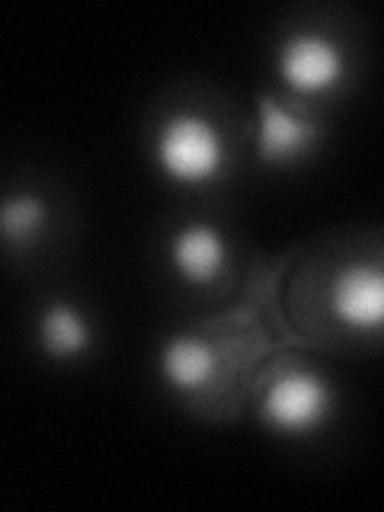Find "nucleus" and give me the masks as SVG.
I'll list each match as a JSON object with an SVG mask.
<instances>
[{"mask_svg":"<svg viewBox=\"0 0 384 512\" xmlns=\"http://www.w3.org/2000/svg\"><path fill=\"white\" fill-rule=\"evenodd\" d=\"M154 164L183 189L212 186L228 170V141L221 125L196 109H180L157 125Z\"/></svg>","mask_w":384,"mask_h":512,"instance_id":"1","label":"nucleus"},{"mask_svg":"<svg viewBox=\"0 0 384 512\" xmlns=\"http://www.w3.org/2000/svg\"><path fill=\"white\" fill-rule=\"evenodd\" d=\"M336 407V391L327 378L304 368H288L272 378L260 397V420L279 436H311Z\"/></svg>","mask_w":384,"mask_h":512,"instance_id":"2","label":"nucleus"},{"mask_svg":"<svg viewBox=\"0 0 384 512\" xmlns=\"http://www.w3.org/2000/svg\"><path fill=\"white\" fill-rule=\"evenodd\" d=\"M346 71L349 61L343 45L317 29L288 32L276 52V74L295 96H324L343 84Z\"/></svg>","mask_w":384,"mask_h":512,"instance_id":"3","label":"nucleus"},{"mask_svg":"<svg viewBox=\"0 0 384 512\" xmlns=\"http://www.w3.org/2000/svg\"><path fill=\"white\" fill-rule=\"evenodd\" d=\"M324 128L311 116H304L295 106L276 100L272 93H263L256 103V132L253 151L263 167H288L298 164L320 144Z\"/></svg>","mask_w":384,"mask_h":512,"instance_id":"4","label":"nucleus"},{"mask_svg":"<svg viewBox=\"0 0 384 512\" xmlns=\"http://www.w3.org/2000/svg\"><path fill=\"white\" fill-rule=\"evenodd\" d=\"M167 263L170 269L192 288L215 285L231 263V247L215 224L192 221L173 231L167 240Z\"/></svg>","mask_w":384,"mask_h":512,"instance_id":"5","label":"nucleus"},{"mask_svg":"<svg viewBox=\"0 0 384 512\" xmlns=\"http://www.w3.org/2000/svg\"><path fill=\"white\" fill-rule=\"evenodd\" d=\"M330 314L349 330L375 333L384 317V276L378 263H349L330 285Z\"/></svg>","mask_w":384,"mask_h":512,"instance_id":"6","label":"nucleus"},{"mask_svg":"<svg viewBox=\"0 0 384 512\" xmlns=\"http://www.w3.org/2000/svg\"><path fill=\"white\" fill-rule=\"evenodd\" d=\"M160 378H164L176 394L192 397L208 391L221 375V352L196 333H176L160 346L157 356Z\"/></svg>","mask_w":384,"mask_h":512,"instance_id":"7","label":"nucleus"},{"mask_svg":"<svg viewBox=\"0 0 384 512\" xmlns=\"http://www.w3.org/2000/svg\"><path fill=\"white\" fill-rule=\"evenodd\" d=\"M36 336H39L42 352L55 362L80 359V356H87L93 346L90 320L71 301H48L39 314Z\"/></svg>","mask_w":384,"mask_h":512,"instance_id":"8","label":"nucleus"},{"mask_svg":"<svg viewBox=\"0 0 384 512\" xmlns=\"http://www.w3.org/2000/svg\"><path fill=\"white\" fill-rule=\"evenodd\" d=\"M48 202L36 192H10L0 199V244L10 250H26L48 228Z\"/></svg>","mask_w":384,"mask_h":512,"instance_id":"9","label":"nucleus"}]
</instances>
